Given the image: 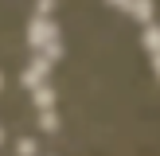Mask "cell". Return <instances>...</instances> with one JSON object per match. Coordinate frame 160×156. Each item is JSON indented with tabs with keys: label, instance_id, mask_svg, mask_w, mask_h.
Segmentation results:
<instances>
[{
	"label": "cell",
	"instance_id": "5",
	"mask_svg": "<svg viewBox=\"0 0 160 156\" xmlns=\"http://www.w3.org/2000/svg\"><path fill=\"white\" fill-rule=\"evenodd\" d=\"M59 55H62V47H59V43L51 39V43H47V59H59Z\"/></svg>",
	"mask_w": 160,
	"mask_h": 156
},
{
	"label": "cell",
	"instance_id": "1",
	"mask_svg": "<svg viewBox=\"0 0 160 156\" xmlns=\"http://www.w3.org/2000/svg\"><path fill=\"white\" fill-rule=\"evenodd\" d=\"M51 39H55V27H51V23L43 20V16H39V20L31 23V43H35V47H47Z\"/></svg>",
	"mask_w": 160,
	"mask_h": 156
},
{
	"label": "cell",
	"instance_id": "2",
	"mask_svg": "<svg viewBox=\"0 0 160 156\" xmlns=\"http://www.w3.org/2000/svg\"><path fill=\"white\" fill-rule=\"evenodd\" d=\"M47 70H51V66H47V55H43V59H35V62H31V70L23 74V82H28V86H31V82H39Z\"/></svg>",
	"mask_w": 160,
	"mask_h": 156
},
{
	"label": "cell",
	"instance_id": "4",
	"mask_svg": "<svg viewBox=\"0 0 160 156\" xmlns=\"http://www.w3.org/2000/svg\"><path fill=\"white\" fill-rule=\"evenodd\" d=\"M39 125H43V129H55L59 121H55V113H51V109H43V117H39Z\"/></svg>",
	"mask_w": 160,
	"mask_h": 156
},
{
	"label": "cell",
	"instance_id": "3",
	"mask_svg": "<svg viewBox=\"0 0 160 156\" xmlns=\"http://www.w3.org/2000/svg\"><path fill=\"white\" fill-rule=\"evenodd\" d=\"M35 105H39V109H51V105H55V94L47 90V86H43V90H35Z\"/></svg>",
	"mask_w": 160,
	"mask_h": 156
}]
</instances>
